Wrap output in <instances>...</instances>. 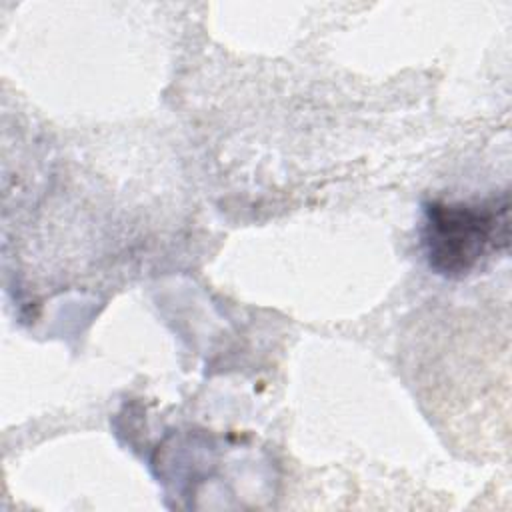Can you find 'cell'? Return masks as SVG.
Masks as SVG:
<instances>
[{
	"instance_id": "6da1fadb",
	"label": "cell",
	"mask_w": 512,
	"mask_h": 512,
	"mask_svg": "<svg viewBox=\"0 0 512 512\" xmlns=\"http://www.w3.org/2000/svg\"><path fill=\"white\" fill-rule=\"evenodd\" d=\"M510 244V198L484 202H428L422 246L428 266L446 278H466Z\"/></svg>"
}]
</instances>
